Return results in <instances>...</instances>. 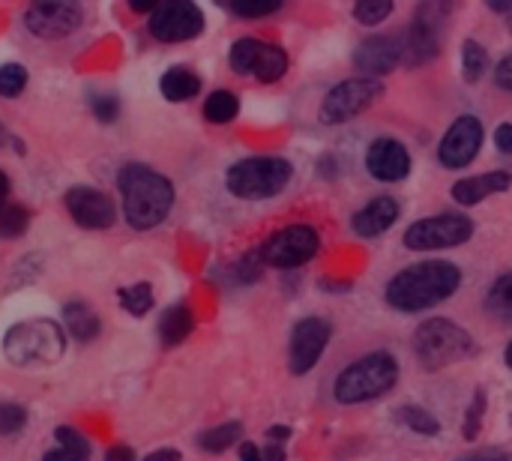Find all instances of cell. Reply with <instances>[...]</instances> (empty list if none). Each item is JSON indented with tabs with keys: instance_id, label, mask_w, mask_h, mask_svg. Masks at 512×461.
I'll use <instances>...</instances> for the list:
<instances>
[{
	"instance_id": "obj_1",
	"label": "cell",
	"mask_w": 512,
	"mask_h": 461,
	"mask_svg": "<svg viewBox=\"0 0 512 461\" xmlns=\"http://www.w3.org/2000/svg\"><path fill=\"white\" fill-rule=\"evenodd\" d=\"M462 273L450 261H423L396 273L387 285V303L399 312H423L456 294Z\"/></svg>"
},
{
	"instance_id": "obj_2",
	"label": "cell",
	"mask_w": 512,
	"mask_h": 461,
	"mask_svg": "<svg viewBox=\"0 0 512 461\" xmlns=\"http://www.w3.org/2000/svg\"><path fill=\"white\" fill-rule=\"evenodd\" d=\"M123 195V213L132 228H156L174 207V186L147 165H126L117 177Z\"/></svg>"
},
{
	"instance_id": "obj_3",
	"label": "cell",
	"mask_w": 512,
	"mask_h": 461,
	"mask_svg": "<svg viewBox=\"0 0 512 461\" xmlns=\"http://www.w3.org/2000/svg\"><path fill=\"white\" fill-rule=\"evenodd\" d=\"M66 351V333L48 318L21 321L6 330L3 354L15 366H51Z\"/></svg>"
},
{
	"instance_id": "obj_4",
	"label": "cell",
	"mask_w": 512,
	"mask_h": 461,
	"mask_svg": "<svg viewBox=\"0 0 512 461\" xmlns=\"http://www.w3.org/2000/svg\"><path fill=\"white\" fill-rule=\"evenodd\" d=\"M399 381V363L390 354H369L357 363H351L348 369L339 372L336 384H333V396L342 405H360V402H372L381 399L384 393H390Z\"/></svg>"
},
{
	"instance_id": "obj_5",
	"label": "cell",
	"mask_w": 512,
	"mask_h": 461,
	"mask_svg": "<svg viewBox=\"0 0 512 461\" xmlns=\"http://www.w3.org/2000/svg\"><path fill=\"white\" fill-rule=\"evenodd\" d=\"M291 180V162L282 156H249L228 168V192L243 201H264L279 195Z\"/></svg>"
},
{
	"instance_id": "obj_6",
	"label": "cell",
	"mask_w": 512,
	"mask_h": 461,
	"mask_svg": "<svg viewBox=\"0 0 512 461\" xmlns=\"http://www.w3.org/2000/svg\"><path fill=\"white\" fill-rule=\"evenodd\" d=\"M474 348L468 330H462L459 324L453 321H444V318H432L426 321L417 336H414V354L417 360L426 366V369H444V366H453L459 363L462 357H468Z\"/></svg>"
},
{
	"instance_id": "obj_7",
	"label": "cell",
	"mask_w": 512,
	"mask_h": 461,
	"mask_svg": "<svg viewBox=\"0 0 512 461\" xmlns=\"http://www.w3.org/2000/svg\"><path fill=\"white\" fill-rule=\"evenodd\" d=\"M474 234V222L462 213H441V216H426L414 222L405 231V246L432 252V249H453L468 243Z\"/></svg>"
},
{
	"instance_id": "obj_8",
	"label": "cell",
	"mask_w": 512,
	"mask_h": 461,
	"mask_svg": "<svg viewBox=\"0 0 512 461\" xmlns=\"http://www.w3.org/2000/svg\"><path fill=\"white\" fill-rule=\"evenodd\" d=\"M318 231L309 228V225H291V228H282L276 231L258 252H261V261L267 267H276V270H297L303 267L306 261H312L318 255Z\"/></svg>"
},
{
	"instance_id": "obj_9",
	"label": "cell",
	"mask_w": 512,
	"mask_h": 461,
	"mask_svg": "<svg viewBox=\"0 0 512 461\" xmlns=\"http://www.w3.org/2000/svg\"><path fill=\"white\" fill-rule=\"evenodd\" d=\"M381 93H384V87L375 78H348L324 96L318 117L327 126H339V123L363 114Z\"/></svg>"
},
{
	"instance_id": "obj_10",
	"label": "cell",
	"mask_w": 512,
	"mask_h": 461,
	"mask_svg": "<svg viewBox=\"0 0 512 461\" xmlns=\"http://www.w3.org/2000/svg\"><path fill=\"white\" fill-rule=\"evenodd\" d=\"M231 69L240 75H255L264 84H273L288 72V54L279 45L246 36L231 45Z\"/></svg>"
},
{
	"instance_id": "obj_11",
	"label": "cell",
	"mask_w": 512,
	"mask_h": 461,
	"mask_svg": "<svg viewBox=\"0 0 512 461\" xmlns=\"http://www.w3.org/2000/svg\"><path fill=\"white\" fill-rule=\"evenodd\" d=\"M204 30V12L189 0L159 3L150 12V33L159 42H186Z\"/></svg>"
},
{
	"instance_id": "obj_12",
	"label": "cell",
	"mask_w": 512,
	"mask_h": 461,
	"mask_svg": "<svg viewBox=\"0 0 512 461\" xmlns=\"http://www.w3.org/2000/svg\"><path fill=\"white\" fill-rule=\"evenodd\" d=\"M81 6L66 3V0H48V3H33L24 12V24L33 36L39 39H60L69 36L81 27Z\"/></svg>"
},
{
	"instance_id": "obj_13",
	"label": "cell",
	"mask_w": 512,
	"mask_h": 461,
	"mask_svg": "<svg viewBox=\"0 0 512 461\" xmlns=\"http://www.w3.org/2000/svg\"><path fill=\"white\" fill-rule=\"evenodd\" d=\"M483 123H480V117H474V114H465V117H459L450 129H447V135L441 138V147H438V159H441V165L444 168H465V165H471L474 159H477V153H480V147H483Z\"/></svg>"
},
{
	"instance_id": "obj_14",
	"label": "cell",
	"mask_w": 512,
	"mask_h": 461,
	"mask_svg": "<svg viewBox=\"0 0 512 461\" xmlns=\"http://www.w3.org/2000/svg\"><path fill=\"white\" fill-rule=\"evenodd\" d=\"M438 6H420L405 39H402V60L408 66H423L438 57L441 51V21H435Z\"/></svg>"
},
{
	"instance_id": "obj_15",
	"label": "cell",
	"mask_w": 512,
	"mask_h": 461,
	"mask_svg": "<svg viewBox=\"0 0 512 461\" xmlns=\"http://www.w3.org/2000/svg\"><path fill=\"white\" fill-rule=\"evenodd\" d=\"M330 333L333 330H330V324L324 318H303V321H297V327L291 330V351H288L294 375H306V372L315 369L318 357L327 351Z\"/></svg>"
},
{
	"instance_id": "obj_16",
	"label": "cell",
	"mask_w": 512,
	"mask_h": 461,
	"mask_svg": "<svg viewBox=\"0 0 512 461\" xmlns=\"http://www.w3.org/2000/svg\"><path fill=\"white\" fill-rule=\"evenodd\" d=\"M66 210L81 228H93V231L111 228L117 219L111 198L99 189H90V186H72L66 192Z\"/></svg>"
},
{
	"instance_id": "obj_17",
	"label": "cell",
	"mask_w": 512,
	"mask_h": 461,
	"mask_svg": "<svg viewBox=\"0 0 512 461\" xmlns=\"http://www.w3.org/2000/svg\"><path fill=\"white\" fill-rule=\"evenodd\" d=\"M366 168L381 183H399L411 171V156H408V150H405L402 141H396V138H378V141L369 144Z\"/></svg>"
},
{
	"instance_id": "obj_18",
	"label": "cell",
	"mask_w": 512,
	"mask_h": 461,
	"mask_svg": "<svg viewBox=\"0 0 512 461\" xmlns=\"http://www.w3.org/2000/svg\"><path fill=\"white\" fill-rule=\"evenodd\" d=\"M399 60H402V39L393 36H369L354 51V66L363 72V78H375V81L378 75H387Z\"/></svg>"
},
{
	"instance_id": "obj_19",
	"label": "cell",
	"mask_w": 512,
	"mask_h": 461,
	"mask_svg": "<svg viewBox=\"0 0 512 461\" xmlns=\"http://www.w3.org/2000/svg\"><path fill=\"white\" fill-rule=\"evenodd\" d=\"M399 219V204L390 195H378L372 198L363 210L354 213L351 225L360 237H378L384 231H390Z\"/></svg>"
},
{
	"instance_id": "obj_20",
	"label": "cell",
	"mask_w": 512,
	"mask_h": 461,
	"mask_svg": "<svg viewBox=\"0 0 512 461\" xmlns=\"http://www.w3.org/2000/svg\"><path fill=\"white\" fill-rule=\"evenodd\" d=\"M512 186L510 171H489V174H477V177H465L453 186V198L462 207H474L480 201H486L489 195L507 192Z\"/></svg>"
},
{
	"instance_id": "obj_21",
	"label": "cell",
	"mask_w": 512,
	"mask_h": 461,
	"mask_svg": "<svg viewBox=\"0 0 512 461\" xmlns=\"http://www.w3.org/2000/svg\"><path fill=\"white\" fill-rule=\"evenodd\" d=\"M159 90L168 102H186L192 96H198L201 90V78L186 69V66H171L162 78H159Z\"/></svg>"
},
{
	"instance_id": "obj_22",
	"label": "cell",
	"mask_w": 512,
	"mask_h": 461,
	"mask_svg": "<svg viewBox=\"0 0 512 461\" xmlns=\"http://www.w3.org/2000/svg\"><path fill=\"white\" fill-rule=\"evenodd\" d=\"M63 321H66L69 336L78 339V342H90V339L99 336V315L84 303H69L63 309Z\"/></svg>"
},
{
	"instance_id": "obj_23",
	"label": "cell",
	"mask_w": 512,
	"mask_h": 461,
	"mask_svg": "<svg viewBox=\"0 0 512 461\" xmlns=\"http://www.w3.org/2000/svg\"><path fill=\"white\" fill-rule=\"evenodd\" d=\"M192 327H195V318H192L189 306L180 303V306H171V309L162 315V321H159V336H162L165 345H180L183 339H189Z\"/></svg>"
},
{
	"instance_id": "obj_24",
	"label": "cell",
	"mask_w": 512,
	"mask_h": 461,
	"mask_svg": "<svg viewBox=\"0 0 512 461\" xmlns=\"http://www.w3.org/2000/svg\"><path fill=\"white\" fill-rule=\"evenodd\" d=\"M486 309H489L498 321L512 324V273H504V276L489 288Z\"/></svg>"
},
{
	"instance_id": "obj_25",
	"label": "cell",
	"mask_w": 512,
	"mask_h": 461,
	"mask_svg": "<svg viewBox=\"0 0 512 461\" xmlns=\"http://www.w3.org/2000/svg\"><path fill=\"white\" fill-rule=\"evenodd\" d=\"M240 111V99L231 90H216L204 102V117L210 123H231Z\"/></svg>"
},
{
	"instance_id": "obj_26",
	"label": "cell",
	"mask_w": 512,
	"mask_h": 461,
	"mask_svg": "<svg viewBox=\"0 0 512 461\" xmlns=\"http://www.w3.org/2000/svg\"><path fill=\"white\" fill-rule=\"evenodd\" d=\"M243 435V426L240 423H225V426H216L210 432H204L198 438V447L204 453H225L231 444H237V438Z\"/></svg>"
},
{
	"instance_id": "obj_27",
	"label": "cell",
	"mask_w": 512,
	"mask_h": 461,
	"mask_svg": "<svg viewBox=\"0 0 512 461\" xmlns=\"http://www.w3.org/2000/svg\"><path fill=\"white\" fill-rule=\"evenodd\" d=\"M117 300H120V306H123L129 315L141 318V315H147V312L153 309V288H150L147 282L132 285V288H120V291H117Z\"/></svg>"
},
{
	"instance_id": "obj_28",
	"label": "cell",
	"mask_w": 512,
	"mask_h": 461,
	"mask_svg": "<svg viewBox=\"0 0 512 461\" xmlns=\"http://www.w3.org/2000/svg\"><path fill=\"white\" fill-rule=\"evenodd\" d=\"M486 66H489L486 48H483L477 39H465V45H462V72H465V78H468L471 84L480 81L483 72H486Z\"/></svg>"
},
{
	"instance_id": "obj_29",
	"label": "cell",
	"mask_w": 512,
	"mask_h": 461,
	"mask_svg": "<svg viewBox=\"0 0 512 461\" xmlns=\"http://www.w3.org/2000/svg\"><path fill=\"white\" fill-rule=\"evenodd\" d=\"M399 423L402 426H408L411 432H417V435H426V438H432V435H438L441 432V423L429 414V411H423V408H414V405H405V408H399Z\"/></svg>"
},
{
	"instance_id": "obj_30",
	"label": "cell",
	"mask_w": 512,
	"mask_h": 461,
	"mask_svg": "<svg viewBox=\"0 0 512 461\" xmlns=\"http://www.w3.org/2000/svg\"><path fill=\"white\" fill-rule=\"evenodd\" d=\"M390 15H393V3H390V0H363V3L354 6V18H357L360 24H366V27L381 24V21L390 18Z\"/></svg>"
},
{
	"instance_id": "obj_31",
	"label": "cell",
	"mask_w": 512,
	"mask_h": 461,
	"mask_svg": "<svg viewBox=\"0 0 512 461\" xmlns=\"http://www.w3.org/2000/svg\"><path fill=\"white\" fill-rule=\"evenodd\" d=\"M231 12L243 15V18H264V15H273L282 9L279 0H228L225 3Z\"/></svg>"
},
{
	"instance_id": "obj_32",
	"label": "cell",
	"mask_w": 512,
	"mask_h": 461,
	"mask_svg": "<svg viewBox=\"0 0 512 461\" xmlns=\"http://www.w3.org/2000/svg\"><path fill=\"white\" fill-rule=\"evenodd\" d=\"M24 87H27V69H24V66H18V63L0 66V96L12 99V96H18Z\"/></svg>"
},
{
	"instance_id": "obj_33",
	"label": "cell",
	"mask_w": 512,
	"mask_h": 461,
	"mask_svg": "<svg viewBox=\"0 0 512 461\" xmlns=\"http://www.w3.org/2000/svg\"><path fill=\"white\" fill-rule=\"evenodd\" d=\"M30 225V213L24 207H3L0 210V237H21Z\"/></svg>"
},
{
	"instance_id": "obj_34",
	"label": "cell",
	"mask_w": 512,
	"mask_h": 461,
	"mask_svg": "<svg viewBox=\"0 0 512 461\" xmlns=\"http://www.w3.org/2000/svg\"><path fill=\"white\" fill-rule=\"evenodd\" d=\"M483 408H486V393H483V390H477V393H474V402H471V408H468L465 426H462V435H465L468 441H474V438L480 435V420H483Z\"/></svg>"
},
{
	"instance_id": "obj_35",
	"label": "cell",
	"mask_w": 512,
	"mask_h": 461,
	"mask_svg": "<svg viewBox=\"0 0 512 461\" xmlns=\"http://www.w3.org/2000/svg\"><path fill=\"white\" fill-rule=\"evenodd\" d=\"M54 438H57V444H60V447H66V450H72V453H78V456L90 459V444H87V438H84V435H78L75 429L60 426V429L54 432Z\"/></svg>"
},
{
	"instance_id": "obj_36",
	"label": "cell",
	"mask_w": 512,
	"mask_h": 461,
	"mask_svg": "<svg viewBox=\"0 0 512 461\" xmlns=\"http://www.w3.org/2000/svg\"><path fill=\"white\" fill-rule=\"evenodd\" d=\"M24 423H27L24 408H18V405H0V435H15V432L24 429Z\"/></svg>"
},
{
	"instance_id": "obj_37",
	"label": "cell",
	"mask_w": 512,
	"mask_h": 461,
	"mask_svg": "<svg viewBox=\"0 0 512 461\" xmlns=\"http://www.w3.org/2000/svg\"><path fill=\"white\" fill-rule=\"evenodd\" d=\"M90 111L96 114L99 123H111L117 117V111H120V102L114 96H93L90 99Z\"/></svg>"
},
{
	"instance_id": "obj_38",
	"label": "cell",
	"mask_w": 512,
	"mask_h": 461,
	"mask_svg": "<svg viewBox=\"0 0 512 461\" xmlns=\"http://www.w3.org/2000/svg\"><path fill=\"white\" fill-rule=\"evenodd\" d=\"M459 461H512V453L501 450V447H489V450H477V453H468Z\"/></svg>"
},
{
	"instance_id": "obj_39",
	"label": "cell",
	"mask_w": 512,
	"mask_h": 461,
	"mask_svg": "<svg viewBox=\"0 0 512 461\" xmlns=\"http://www.w3.org/2000/svg\"><path fill=\"white\" fill-rule=\"evenodd\" d=\"M495 81H498V87H501V90L512 93V54H507V57L498 63V69H495Z\"/></svg>"
},
{
	"instance_id": "obj_40",
	"label": "cell",
	"mask_w": 512,
	"mask_h": 461,
	"mask_svg": "<svg viewBox=\"0 0 512 461\" xmlns=\"http://www.w3.org/2000/svg\"><path fill=\"white\" fill-rule=\"evenodd\" d=\"M495 147L501 153H512V123H501L495 129Z\"/></svg>"
},
{
	"instance_id": "obj_41",
	"label": "cell",
	"mask_w": 512,
	"mask_h": 461,
	"mask_svg": "<svg viewBox=\"0 0 512 461\" xmlns=\"http://www.w3.org/2000/svg\"><path fill=\"white\" fill-rule=\"evenodd\" d=\"M42 461H87V459H84V456H78V453H72V450H66V447H57V450L45 453Z\"/></svg>"
},
{
	"instance_id": "obj_42",
	"label": "cell",
	"mask_w": 512,
	"mask_h": 461,
	"mask_svg": "<svg viewBox=\"0 0 512 461\" xmlns=\"http://www.w3.org/2000/svg\"><path fill=\"white\" fill-rule=\"evenodd\" d=\"M105 461H135V453L129 450V447H111L108 453H105Z\"/></svg>"
},
{
	"instance_id": "obj_43",
	"label": "cell",
	"mask_w": 512,
	"mask_h": 461,
	"mask_svg": "<svg viewBox=\"0 0 512 461\" xmlns=\"http://www.w3.org/2000/svg\"><path fill=\"white\" fill-rule=\"evenodd\" d=\"M267 438H270V444H285L291 438V429L288 426H273V429H267Z\"/></svg>"
},
{
	"instance_id": "obj_44",
	"label": "cell",
	"mask_w": 512,
	"mask_h": 461,
	"mask_svg": "<svg viewBox=\"0 0 512 461\" xmlns=\"http://www.w3.org/2000/svg\"><path fill=\"white\" fill-rule=\"evenodd\" d=\"M240 461H264V456H261V450L255 444H243L240 447Z\"/></svg>"
},
{
	"instance_id": "obj_45",
	"label": "cell",
	"mask_w": 512,
	"mask_h": 461,
	"mask_svg": "<svg viewBox=\"0 0 512 461\" xmlns=\"http://www.w3.org/2000/svg\"><path fill=\"white\" fill-rule=\"evenodd\" d=\"M144 461H180V453L177 450H156V453H150Z\"/></svg>"
},
{
	"instance_id": "obj_46",
	"label": "cell",
	"mask_w": 512,
	"mask_h": 461,
	"mask_svg": "<svg viewBox=\"0 0 512 461\" xmlns=\"http://www.w3.org/2000/svg\"><path fill=\"white\" fill-rule=\"evenodd\" d=\"M261 456L264 461H285V450H282V444H270Z\"/></svg>"
},
{
	"instance_id": "obj_47",
	"label": "cell",
	"mask_w": 512,
	"mask_h": 461,
	"mask_svg": "<svg viewBox=\"0 0 512 461\" xmlns=\"http://www.w3.org/2000/svg\"><path fill=\"white\" fill-rule=\"evenodd\" d=\"M129 6H132L135 12H153L159 3H156V0H129Z\"/></svg>"
},
{
	"instance_id": "obj_48",
	"label": "cell",
	"mask_w": 512,
	"mask_h": 461,
	"mask_svg": "<svg viewBox=\"0 0 512 461\" xmlns=\"http://www.w3.org/2000/svg\"><path fill=\"white\" fill-rule=\"evenodd\" d=\"M6 195H9V180H6V174L0 171V210H3V204H6Z\"/></svg>"
},
{
	"instance_id": "obj_49",
	"label": "cell",
	"mask_w": 512,
	"mask_h": 461,
	"mask_svg": "<svg viewBox=\"0 0 512 461\" xmlns=\"http://www.w3.org/2000/svg\"><path fill=\"white\" fill-rule=\"evenodd\" d=\"M504 360H507V366H510V369H512V342H510V345H507V351H504Z\"/></svg>"
},
{
	"instance_id": "obj_50",
	"label": "cell",
	"mask_w": 512,
	"mask_h": 461,
	"mask_svg": "<svg viewBox=\"0 0 512 461\" xmlns=\"http://www.w3.org/2000/svg\"><path fill=\"white\" fill-rule=\"evenodd\" d=\"M3 138H6V132H3V123H0V141H3Z\"/></svg>"
},
{
	"instance_id": "obj_51",
	"label": "cell",
	"mask_w": 512,
	"mask_h": 461,
	"mask_svg": "<svg viewBox=\"0 0 512 461\" xmlns=\"http://www.w3.org/2000/svg\"><path fill=\"white\" fill-rule=\"evenodd\" d=\"M507 21H510V30H512V9H510V12H507Z\"/></svg>"
}]
</instances>
